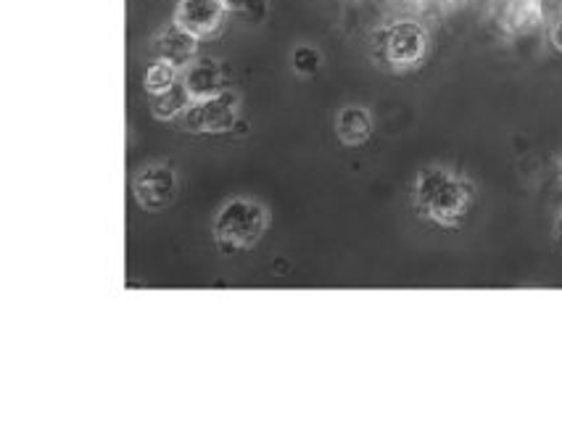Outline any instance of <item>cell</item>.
<instances>
[{
	"label": "cell",
	"mask_w": 562,
	"mask_h": 422,
	"mask_svg": "<svg viewBox=\"0 0 562 422\" xmlns=\"http://www.w3.org/2000/svg\"><path fill=\"white\" fill-rule=\"evenodd\" d=\"M473 204V185L443 167H426L415 180V206L441 227H457Z\"/></svg>",
	"instance_id": "cell-1"
},
{
	"label": "cell",
	"mask_w": 562,
	"mask_h": 422,
	"mask_svg": "<svg viewBox=\"0 0 562 422\" xmlns=\"http://www.w3.org/2000/svg\"><path fill=\"white\" fill-rule=\"evenodd\" d=\"M267 209L259 201L251 198H231L222 204L212 225L214 243L222 253L248 251L259 243L267 230Z\"/></svg>",
	"instance_id": "cell-2"
},
{
	"label": "cell",
	"mask_w": 562,
	"mask_h": 422,
	"mask_svg": "<svg viewBox=\"0 0 562 422\" xmlns=\"http://www.w3.org/2000/svg\"><path fill=\"white\" fill-rule=\"evenodd\" d=\"M428 30L420 22H412V19H398V22L385 24L378 32V54H381V61L398 71L420 67L428 56Z\"/></svg>",
	"instance_id": "cell-3"
},
{
	"label": "cell",
	"mask_w": 562,
	"mask_h": 422,
	"mask_svg": "<svg viewBox=\"0 0 562 422\" xmlns=\"http://www.w3.org/2000/svg\"><path fill=\"white\" fill-rule=\"evenodd\" d=\"M238 93L233 90H222L209 99H195L186 114L180 116V127L193 135H220L235 127L238 122Z\"/></svg>",
	"instance_id": "cell-4"
},
{
	"label": "cell",
	"mask_w": 562,
	"mask_h": 422,
	"mask_svg": "<svg viewBox=\"0 0 562 422\" xmlns=\"http://www.w3.org/2000/svg\"><path fill=\"white\" fill-rule=\"evenodd\" d=\"M133 196L143 212H165L178 198V174L167 164H148L133 178Z\"/></svg>",
	"instance_id": "cell-5"
},
{
	"label": "cell",
	"mask_w": 562,
	"mask_h": 422,
	"mask_svg": "<svg viewBox=\"0 0 562 422\" xmlns=\"http://www.w3.org/2000/svg\"><path fill=\"white\" fill-rule=\"evenodd\" d=\"M225 5L220 0H180L175 9L172 22L191 35L204 41V37L217 35L225 22Z\"/></svg>",
	"instance_id": "cell-6"
},
{
	"label": "cell",
	"mask_w": 562,
	"mask_h": 422,
	"mask_svg": "<svg viewBox=\"0 0 562 422\" xmlns=\"http://www.w3.org/2000/svg\"><path fill=\"white\" fill-rule=\"evenodd\" d=\"M199 43H201L199 37L191 35V32H186L172 22L154 35L151 54H154V58H159V61H167V64H172V67L186 69L195 61Z\"/></svg>",
	"instance_id": "cell-7"
},
{
	"label": "cell",
	"mask_w": 562,
	"mask_h": 422,
	"mask_svg": "<svg viewBox=\"0 0 562 422\" xmlns=\"http://www.w3.org/2000/svg\"><path fill=\"white\" fill-rule=\"evenodd\" d=\"M182 82H186L188 93L195 99H209L217 95L225 88V67L217 58H195L191 67L182 69Z\"/></svg>",
	"instance_id": "cell-8"
},
{
	"label": "cell",
	"mask_w": 562,
	"mask_h": 422,
	"mask_svg": "<svg viewBox=\"0 0 562 422\" xmlns=\"http://www.w3.org/2000/svg\"><path fill=\"white\" fill-rule=\"evenodd\" d=\"M336 135L344 146H364L372 135V116L364 106H344L336 116Z\"/></svg>",
	"instance_id": "cell-9"
},
{
	"label": "cell",
	"mask_w": 562,
	"mask_h": 422,
	"mask_svg": "<svg viewBox=\"0 0 562 422\" xmlns=\"http://www.w3.org/2000/svg\"><path fill=\"white\" fill-rule=\"evenodd\" d=\"M193 103V95L188 93L186 82H175L165 93L151 95V114L159 122H175L186 114V109Z\"/></svg>",
	"instance_id": "cell-10"
},
{
	"label": "cell",
	"mask_w": 562,
	"mask_h": 422,
	"mask_svg": "<svg viewBox=\"0 0 562 422\" xmlns=\"http://www.w3.org/2000/svg\"><path fill=\"white\" fill-rule=\"evenodd\" d=\"M180 80H182V69L154 58V64L148 67L146 77H143V88H146L148 95H156V93H165L167 88H172V84Z\"/></svg>",
	"instance_id": "cell-11"
},
{
	"label": "cell",
	"mask_w": 562,
	"mask_h": 422,
	"mask_svg": "<svg viewBox=\"0 0 562 422\" xmlns=\"http://www.w3.org/2000/svg\"><path fill=\"white\" fill-rule=\"evenodd\" d=\"M227 14L244 19L246 24H259L267 16V0H220Z\"/></svg>",
	"instance_id": "cell-12"
},
{
	"label": "cell",
	"mask_w": 562,
	"mask_h": 422,
	"mask_svg": "<svg viewBox=\"0 0 562 422\" xmlns=\"http://www.w3.org/2000/svg\"><path fill=\"white\" fill-rule=\"evenodd\" d=\"M291 64L296 75L312 77L317 75L319 67H323V54H319L315 45H299V48L291 54Z\"/></svg>",
	"instance_id": "cell-13"
},
{
	"label": "cell",
	"mask_w": 562,
	"mask_h": 422,
	"mask_svg": "<svg viewBox=\"0 0 562 422\" xmlns=\"http://www.w3.org/2000/svg\"><path fill=\"white\" fill-rule=\"evenodd\" d=\"M549 41H552L554 50H558V54H562V19H558V22H554L552 32H549Z\"/></svg>",
	"instance_id": "cell-14"
},
{
	"label": "cell",
	"mask_w": 562,
	"mask_h": 422,
	"mask_svg": "<svg viewBox=\"0 0 562 422\" xmlns=\"http://www.w3.org/2000/svg\"><path fill=\"white\" fill-rule=\"evenodd\" d=\"M554 232H558V240H560V246H562V214L558 217V225H554Z\"/></svg>",
	"instance_id": "cell-15"
},
{
	"label": "cell",
	"mask_w": 562,
	"mask_h": 422,
	"mask_svg": "<svg viewBox=\"0 0 562 422\" xmlns=\"http://www.w3.org/2000/svg\"><path fill=\"white\" fill-rule=\"evenodd\" d=\"M560 174H562V167H560Z\"/></svg>",
	"instance_id": "cell-16"
}]
</instances>
